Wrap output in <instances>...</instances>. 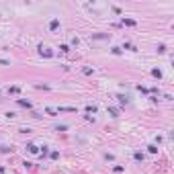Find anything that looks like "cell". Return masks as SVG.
<instances>
[{
  "instance_id": "6da1fadb",
  "label": "cell",
  "mask_w": 174,
  "mask_h": 174,
  "mask_svg": "<svg viewBox=\"0 0 174 174\" xmlns=\"http://www.w3.org/2000/svg\"><path fill=\"white\" fill-rule=\"evenodd\" d=\"M39 51H41V56H45V58H51V56H53V51H49V49H45L43 45H39Z\"/></svg>"
},
{
  "instance_id": "7a4b0ae2",
  "label": "cell",
  "mask_w": 174,
  "mask_h": 174,
  "mask_svg": "<svg viewBox=\"0 0 174 174\" xmlns=\"http://www.w3.org/2000/svg\"><path fill=\"white\" fill-rule=\"evenodd\" d=\"M17 102H19L21 107H25V109H31V102H29V100H25V98H19Z\"/></svg>"
},
{
  "instance_id": "3957f363",
  "label": "cell",
  "mask_w": 174,
  "mask_h": 174,
  "mask_svg": "<svg viewBox=\"0 0 174 174\" xmlns=\"http://www.w3.org/2000/svg\"><path fill=\"white\" fill-rule=\"evenodd\" d=\"M58 27H59V21H58V19H53V21L49 23V29H51V31H56Z\"/></svg>"
},
{
  "instance_id": "277c9868",
  "label": "cell",
  "mask_w": 174,
  "mask_h": 174,
  "mask_svg": "<svg viewBox=\"0 0 174 174\" xmlns=\"http://www.w3.org/2000/svg\"><path fill=\"white\" fill-rule=\"evenodd\" d=\"M27 149H29L31 154H37V152H39V147H37L35 144H29V145H27Z\"/></svg>"
},
{
  "instance_id": "5b68a950",
  "label": "cell",
  "mask_w": 174,
  "mask_h": 174,
  "mask_svg": "<svg viewBox=\"0 0 174 174\" xmlns=\"http://www.w3.org/2000/svg\"><path fill=\"white\" fill-rule=\"evenodd\" d=\"M117 98H119V102H121V105H127V102H129V96H123V94H119Z\"/></svg>"
},
{
  "instance_id": "8992f818",
  "label": "cell",
  "mask_w": 174,
  "mask_h": 174,
  "mask_svg": "<svg viewBox=\"0 0 174 174\" xmlns=\"http://www.w3.org/2000/svg\"><path fill=\"white\" fill-rule=\"evenodd\" d=\"M133 158H135L137 162H144V152H135V154H133Z\"/></svg>"
},
{
  "instance_id": "52a82bcc",
  "label": "cell",
  "mask_w": 174,
  "mask_h": 174,
  "mask_svg": "<svg viewBox=\"0 0 174 174\" xmlns=\"http://www.w3.org/2000/svg\"><path fill=\"white\" fill-rule=\"evenodd\" d=\"M123 25H127V27H133V25H135V21H133V19H123Z\"/></svg>"
},
{
  "instance_id": "ba28073f",
  "label": "cell",
  "mask_w": 174,
  "mask_h": 174,
  "mask_svg": "<svg viewBox=\"0 0 174 174\" xmlns=\"http://www.w3.org/2000/svg\"><path fill=\"white\" fill-rule=\"evenodd\" d=\"M109 35H105V33H98V35H92V39H107Z\"/></svg>"
},
{
  "instance_id": "9c48e42d",
  "label": "cell",
  "mask_w": 174,
  "mask_h": 174,
  "mask_svg": "<svg viewBox=\"0 0 174 174\" xmlns=\"http://www.w3.org/2000/svg\"><path fill=\"white\" fill-rule=\"evenodd\" d=\"M152 76H154V78H162V72H160V70H152Z\"/></svg>"
},
{
  "instance_id": "30bf717a",
  "label": "cell",
  "mask_w": 174,
  "mask_h": 174,
  "mask_svg": "<svg viewBox=\"0 0 174 174\" xmlns=\"http://www.w3.org/2000/svg\"><path fill=\"white\" fill-rule=\"evenodd\" d=\"M86 111H88V113H96V107H94V105H90V107H86Z\"/></svg>"
},
{
  "instance_id": "8fae6325",
  "label": "cell",
  "mask_w": 174,
  "mask_h": 174,
  "mask_svg": "<svg viewBox=\"0 0 174 174\" xmlns=\"http://www.w3.org/2000/svg\"><path fill=\"white\" fill-rule=\"evenodd\" d=\"M66 129H68V125H58L56 127V131H66Z\"/></svg>"
},
{
  "instance_id": "7c38bea8",
  "label": "cell",
  "mask_w": 174,
  "mask_h": 174,
  "mask_svg": "<svg viewBox=\"0 0 174 174\" xmlns=\"http://www.w3.org/2000/svg\"><path fill=\"white\" fill-rule=\"evenodd\" d=\"M0 66H10V61L8 59H0Z\"/></svg>"
}]
</instances>
